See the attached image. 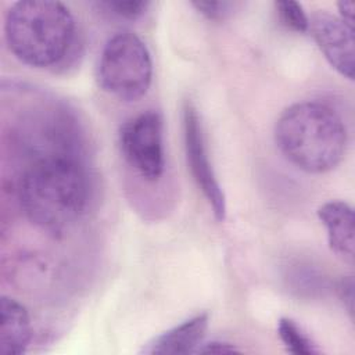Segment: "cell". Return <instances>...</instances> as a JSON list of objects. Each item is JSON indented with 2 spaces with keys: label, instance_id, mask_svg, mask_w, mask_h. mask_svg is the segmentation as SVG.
<instances>
[{
  "label": "cell",
  "instance_id": "1",
  "mask_svg": "<svg viewBox=\"0 0 355 355\" xmlns=\"http://www.w3.org/2000/svg\"><path fill=\"white\" fill-rule=\"evenodd\" d=\"M18 194L22 211L33 225L61 232L78 222L86 211L87 175L75 158L51 154L25 171Z\"/></svg>",
  "mask_w": 355,
  "mask_h": 355
},
{
  "label": "cell",
  "instance_id": "2",
  "mask_svg": "<svg viewBox=\"0 0 355 355\" xmlns=\"http://www.w3.org/2000/svg\"><path fill=\"white\" fill-rule=\"evenodd\" d=\"M275 140L294 166L308 173H324L343 159L347 129L330 105L302 101L282 112L276 122Z\"/></svg>",
  "mask_w": 355,
  "mask_h": 355
},
{
  "label": "cell",
  "instance_id": "3",
  "mask_svg": "<svg viewBox=\"0 0 355 355\" xmlns=\"http://www.w3.org/2000/svg\"><path fill=\"white\" fill-rule=\"evenodd\" d=\"M75 29L69 8L53 0L15 1L4 21L8 50L33 68H51L62 62L75 40Z\"/></svg>",
  "mask_w": 355,
  "mask_h": 355
},
{
  "label": "cell",
  "instance_id": "4",
  "mask_svg": "<svg viewBox=\"0 0 355 355\" xmlns=\"http://www.w3.org/2000/svg\"><path fill=\"white\" fill-rule=\"evenodd\" d=\"M96 78L98 86L118 100H140L153 79V61L144 42L132 32L111 36L101 50Z\"/></svg>",
  "mask_w": 355,
  "mask_h": 355
},
{
  "label": "cell",
  "instance_id": "5",
  "mask_svg": "<svg viewBox=\"0 0 355 355\" xmlns=\"http://www.w3.org/2000/svg\"><path fill=\"white\" fill-rule=\"evenodd\" d=\"M119 146L125 159L146 180H158L164 172L162 119L148 110L121 126Z\"/></svg>",
  "mask_w": 355,
  "mask_h": 355
},
{
  "label": "cell",
  "instance_id": "6",
  "mask_svg": "<svg viewBox=\"0 0 355 355\" xmlns=\"http://www.w3.org/2000/svg\"><path fill=\"white\" fill-rule=\"evenodd\" d=\"M183 132L186 159L193 179L211 205L215 218L223 220L226 216V198L209 162L201 121L191 103H186L183 108Z\"/></svg>",
  "mask_w": 355,
  "mask_h": 355
},
{
  "label": "cell",
  "instance_id": "7",
  "mask_svg": "<svg viewBox=\"0 0 355 355\" xmlns=\"http://www.w3.org/2000/svg\"><path fill=\"white\" fill-rule=\"evenodd\" d=\"M308 31L327 62L341 76L352 80L355 72L354 26L340 17L319 11L309 18Z\"/></svg>",
  "mask_w": 355,
  "mask_h": 355
},
{
  "label": "cell",
  "instance_id": "8",
  "mask_svg": "<svg viewBox=\"0 0 355 355\" xmlns=\"http://www.w3.org/2000/svg\"><path fill=\"white\" fill-rule=\"evenodd\" d=\"M318 218L326 227L330 250L345 261L355 257V220L352 207L344 201H327L318 208Z\"/></svg>",
  "mask_w": 355,
  "mask_h": 355
},
{
  "label": "cell",
  "instance_id": "9",
  "mask_svg": "<svg viewBox=\"0 0 355 355\" xmlns=\"http://www.w3.org/2000/svg\"><path fill=\"white\" fill-rule=\"evenodd\" d=\"M209 315L207 312L198 313L180 324L161 333L147 343L141 354L148 355H180L194 354L202 343L208 327Z\"/></svg>",
  "mask_w": 355,
  "mask_h": 355
},
{
  "label": "cell",
  "instance_id": "10",
  "mask_svg": "<svg viewBox=\"0 0 355 355\" xmlns=\"http://www.w3.org/2000/svg\"><path fill=\"white\" fill-rule=\"evenodd\" d=\"M0 320V352L4 355L25 352L32 337V324L26 308L17 300L3 295Z\"/></svg>",
  "mask_w": 355,
  "mask_h": 355
},
{
  "label": "cell",
  "instance_id": "11",
  "mask_svg": "<svg viewBox=\"0 0 355 355\" xmlns=\"http://www.w3.org/2000/svg\"><path fill=\"white\" fill-rule=\"evenodd\" d=\"M277 334L288 352L297 355H312L318 352L312 340L301 330V327L288 318H282L277 323Z\"/></svg>",
  "mask_w": 355,
  "mask_h": 355
},
{
  "label": "cell",
  "instance_id": "12",
  "mask_svg": "<svg viewBox=\"0 0 355 355\" xmlns=\"http://www.w3.org/2000/svg\"><path fill=\"white\" fill-rule=\"evenodd\" d=\"M276 11L279 21L288 29L305 33L309 29V17L305 14L301 4L295 1H276Z\"/></svg>",
  "mask_w": 355,
  "mask_h": 355
},
{
  "label": "cell",
  "instance_id": "13",
  "mask_svg": "<svg viewBox=\"0 0 355 355\" xmlns=\"http://www.w3.org/2000/svg\"><path fill=\"white\" fill-rule=\"evenodd\" d=\"M101 6L121 18L136 19L146 12L150 3L148 1H103Z\"/></svg>",
  "mask_w": 355,
  "mask_h": 355
},
{
  "label": "cell",
  "instance_id": "14",
  "mask_svg": "<svg viewBox=\"0 0 355 355\" xmlns=\"http://www.w3.org/2000/svg\"><path fill=\"white\" fill-rule=\"evenodd\" d=\"M191 4L200 14L211 21H223L237 6L233 1H193Z\"/></svg>",
  "mask_w": 355,
  "mask_h": 355
},
{
  "label": "cell",
  "instance_id": "15",
  "mask_svg": "<svg viewBox=\"0 0 355 355\" xmlns=\"http://www.w3.org/2000/svg\"><path fill=\"white\" fill-rule=\"evenodd\" d=\"M237 351L239 349L229 343L211 341V343H205V344L201 343L194 354H232V352H237Z\"/></svg>",
  "mask_w": 355,
  "mask_h": 355
},
{
  "label": "cell",
  "instance_id": "16",
  "mask_svg": "<svg viewBox=\"0 0 355 355\" xmlns=\"http://www.w3.org/2000/svg\"><path fill=\"white\" fill-rule=\"evenodd\" d=\"M338 293H340V298L343 300L344 305L347 306V309L352 318V315H354V280H352V277H347V279L341 280Z\"/></svg>",
  "mask_w": 355,
  "mask_h": 355
},
{
  "label": "cell",
  "instance_id": "17",
  "mask_svg": "<svg viewBox=\"0 0 355 355\" xmlns=\"http://www.w3.org/2000/svg\"><path fill=\"white\" fill-rule=\"evenodd\" d=\"M337 7L340 18L349 26H354V1H340Z\"/></svg>",
  "mask_w": 355,
  "mask_h": 355
}]
</instances>
